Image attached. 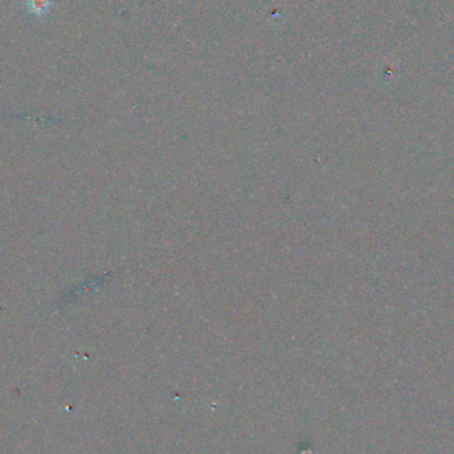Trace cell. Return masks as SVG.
<instances>
[{"mask_svg": "<svg viewBox=\"0 0 454 454\" xmlns=\"http://www.w3.org/2000/svg\"><path fill=\"white\" fill-rule=\"evenodd\" d=\"M35 4L32 5V11H43V10H47V5H48V1L47 0H32Z\"/></svg>", "mask_w": 454, "mask_h": 454, "instance_id": "obj_1", "label": "cell"}]
</instances>
